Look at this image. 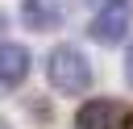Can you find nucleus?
Wrapping results in <instances>:
<instances>
[{
  "label": "nucleus",
  "instance_id": "f257e3e1",
  "mask_svg": "<svg viewBox=\"0 0 133 129\" xmlns=\"http://www.w3.org/2000/svg\"><path fill=\"white\" fill-rule=\"evenodd\" d=\"M46 79H50V87L58 96H83L91 87V62H87V54L79 46L62 42V46H54L46 54Z\"/></svg>",
  "mask_w": 133,
  "mask_h": 129
},
{
  "label": "nucleus",
  "instance_id": "f03ea898",
  "mask_svg": "<svg viewBox=\"0 0 133 129\" xmlns=\"http://www.w3.org/2000/svg\"><path fill=\"white\" fill-rule=\"evenodd\" d=\"M129 25H133L129 4H108V8H100V12L91 17L87 37H91V42H100V46H116V42H125Z\"/></svg>",
  "mask_w": 133,
  "mask_h": 129
},
{
  "label": "nucleus",
  "instance_id": "7ed1b4c3",
  "mask_svg": "<svg viewBox=\"0 0 133 129\" xmlns=\"http://www.w3.org/2000/svg\"><path fill=\"white\" fill-rule=\"evenodd\" d=\"M125 108L116 100H83L75 112V129H121Z\"/></svg>",
  "mask_w": 133,
  "mask_h": 129
},
{
  "label": "nucleus",
  "instance_id": "20e7f679",
  "mask_svg": "<svg viewBox=\"0 0 133 129\" xmlns=\"http://www.w3.org/2000/svg\"><path fill=\"white\" fill-rule=\"evenodd\" d=\"M62 17H66V0H21V21L37 33L58 29Z\"/></svg>",
  "mask_w": 133,
  "mask_h": 129
},
{
  "label": "nucleus",
  "instance_id": "39448f33",
  "mask_svg": "<svg viewBox=\"0 0 133 129\" xmlns=\"http://www.w3.org/2000/svg\"><path fill=\"white\" fill-rule=\"evenodd\" d=\"M29 67H33V54H29L21 42H0V83H4V87L25 83Z\"/></svg>",
  "mask_w": 133,
  "mask_h": 129
},
{
  "label": "nucleus",
  "instance_id": "423d86ee",
  "mask_svg": "<svg viewBox=\"0 0 133 129\" xmlns=\"http://www.w3.org/2000/svg\"><path fill=\"white\" fill-rule=\"evenodd\" d=\"M125 79H129V83H133V46H129V50H125Z\"/></svg>",
  "mask_w": 133,
  "mask_h": 129
},
{
  "label": "nucleus",
  "instance_id": "0eeeda50",
  "mask_svg": "<svg viewBox=\"0 0 133 129\" xmlns=\"http://www.w3.org/2000/svg\"><path fill=\"white\" fill-rule=\"evenodd\" d=\"M91 4H100V8H108V4H129V0H91Z\"/></svg>",
  "mask_w": 133,
  "mask_h": 129
},
{
  "label": "nucleus",
  "instance_id": "6e6552de",
  "mask_svg": "<svg viewBox=\"0 0 133 129\" xmlns=\"http://www.w3.org/2000/svg\"><path fill=\"white\" fill-rule=\"evenodd\" d=\"M0 29H8V21H4V12H0Z\"/></svg>",
  "mask_w": 133,
  "mask_h": 129
},
{
  "label": "nucleus",
  "instance_id": "1a4fd4ad",
  "mask_svg": "<svg viewBox=\"0 0 133 129\" xmlns=\"http://www.w3.org/2000/svg\"><path fill=\"white\" fill-rule=\"evenodd\" d=\"M0 129H8V121H0Z\"/></svg>",
  "mask_w": 133,
  "mask_h": 129
}]
</instances>
